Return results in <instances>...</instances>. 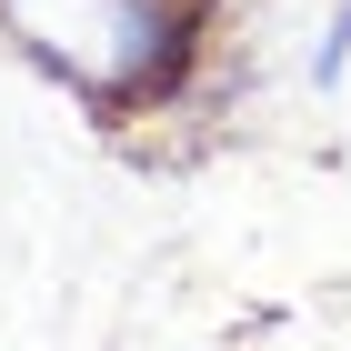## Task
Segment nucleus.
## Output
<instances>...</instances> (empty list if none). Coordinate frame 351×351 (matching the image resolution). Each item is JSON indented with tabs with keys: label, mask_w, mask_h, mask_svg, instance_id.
<instances>
[{
	"label": "nucleus",
	"mask_w": 351,
	"mask_h": 351,
	"mask_svg": "<svg viewBox=\"0 0 351 351\" xmlns=\"http://www.w3.org/2000/svg\"><path fill=\"white\" fill-rule=\"evenodd\" d=\"M0 40L40 60L101 121H141L191 90L201 0H0Z\"/></svg>",
	"instance_id": "f257e3e1"
},
{
	"label": "nucleus",
	"mask_w": 351,
	"mask_h": 351,
	"mask_svg": "<svg viewBox=\"0 0 351 351\" xmlns=\"http://www.w3.org/2000/svg\"><path fill=\"white\" fill-rule=\"evenodd\" d=\"M341 71H351V0L322 21V40H311V90H341Z\"/></svg>",
	"instance_id": "f03ea898"
}]
</instances>
